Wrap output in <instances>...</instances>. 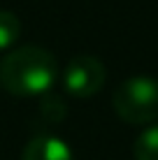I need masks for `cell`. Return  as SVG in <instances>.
<instances>
[{
	"label": "cell",
	"instance_id": "6da1fadb",
	"mask_svg": "<svg viewBox=\"0 0 158 160\" xmlns=\"http://www.w3.org/2000/svg\"><path fill=\"white\" fill-rule=\"evenodd\" d=\"M56 58L40 47H19L0 60V86L12 95H40L56 81Z\"/></svg>",
	"mask_w": 158,
	"mask_h": 160
},
{
	"label": "cell",
	"instance_id": "7a4b0ae2",
	"mask_svg": "<svg viewBox=\"0 0 158 160\" xmlns=\"http://www.w3.org/2000/svg\"><path fill=\"white\" fill-rule=\"evenodd\" d=\"M112 104L119 118L133 125H144L158 118V81L133 77L114 91Z\"/></svg>",
	"mask_w": 158,
	"mask_h": 160
},
{
	"label": "cell",
	"instance_id": "3957f363",
	"mask_svg": "<svg viewBox=\"0 0 158 160\" xmlns=\"http://www.w3.org/2000/svg\"><path fill=\"white\" fill-rule=\"evenodd\" d=\"M105 65L95 56H77L63 70V86L74 98H91L105 86Z\"/></svg>",
	"mask_w": 158,
	"mask_h": 160
},
{
	"label": "cell",
	"instance_id": "277c9868",
	"mask_svg": "<svg viewBox=\"0 0 158 160\" xmlns=\"http://www.w3.org/2000/svg\"><path fill=\"white\" fill-rule=\"evenodd\" d=\"M21 160H72V148L56 135H37L26 144Z\"/></svg>",
	"mask_w": 158,
	"mask_h": 160
},
{
	"label": "cell",
	"instance_id": "5b68a950",
	"mask_svg": "<svg viewBox=\"0 0 158 160\" xmlns=\"http://www.w3.org/2000/svg\"><path fill=\"white\" fill-rule=\"evenodd\" d=\"M133 156L135 160H158V125H151L133 144Z\"/></svg>",
	"mask_w": 158,
	"mask_h": 160
},
{
	"label": "cell",
	"instance_id": "8992f818",
	"mask_svg": "<svg viewBox=\"0 0 158 160\" xmlns=\"http://www.w3.org/2000/svg\"><path fill=\"white\" fill-rule=\"evenodd\" d=\"M21 35V23L12 12H0V51H7Z\"/></svg>",
	"mask_w": 158,
	"mask_h": 160
}]
</instances>
